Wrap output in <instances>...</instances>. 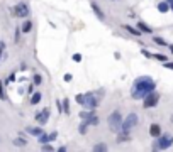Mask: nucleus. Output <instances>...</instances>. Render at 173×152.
<instances>
[{
	"label": "nucleus",
	"mask_w": 173,
	"mask_h": 152,
	"mask_svg": "<svg viewBox=\"0 0 173 152\" xmlns=\"http://www.w3.org/2000/svg\"><path fill=\"white\" fill-rule=\"evenodd\" d=\"M156 88L155 81L151 80L149 76H139L136 78L133 83V88H131V96L136 98V100H141L144 98L149 91H153Z\"/></svg>",
	"instance_id": "1"
},
{
	"label": "nucleus",
	"mask_w": 173,
	"mask_h": 152,
	"mask_svg": "<svg viewBox=\"0 0 173 152\" xmlns=\"http://www.w3.org/2000/svg\"><path fill=\"white\" fill-rule=\"evenodd\" d=\"M137 122H139V118H137L136 113H129V115L126 117V120H122L121 128H119V130H121V132H126V134H129V130H131L133 127H136Z\"/></svg>",
	"instance_id": "2"
},
{
	"label": "nucleus",
	"mask_w": 173,
	"mask_h": 152,
	"mask_svg": "<svg viewBox=\"0 0 173 152\" xmlns=\"http://www.w3.org/2000/svg\"><path fill=\"white\" fill-rule=\"evenodd\" d=\"M121 123H122V113L119 110H115L109 115V127H111L112 132H117L121 128Z\"/></svg>",
	"instance_id": "3"
},
{
	"label": "nucleus",
	"mask_w": 173,
	"mask_h": 152,
	"mask_svg": "<svg viewBox=\"0 0 173 152\" xmlns=\"http://www.w3.org/2000/svg\"><path fill=\"white\" fill-rule=\"evenodd\" d=\"M158 100H160V95L156 93L155 90H153V91H149V93L144 96L143 107H144V108H151V107H156V105H158Z\"/></svg>",
	"instance_id": "4"
},
{
	"label": "nucleus",
	"mask_w": 173,
	"mask_h": 152,
	"mask_svg": "<svg viewBox=\"0 0 173 152\" xmlns=\"http://www.w3.org/2000/svg\"><path fill=\"white\" fill-rule=\"evenodd\" d=\"M173 144V137L171 135H160L156 144L153 145V149H168Z\"/></svg>",
	"instance_id": "5"
},
{
	"label": "nucleus",
	"mask_w": 173,
	"mask_h": 152,
	"mask_svg": "<svg viewBox=\"0 0 173 152\" xmlns=\"http://www.w3.org/2000/svg\"><path fill=\"white\" fill-rule=\"evenodd\" d=\"M85 95H87V98H85L83 105L87 107L88 110H95L97 107H99V98H97L93 93H85Z\"/></svg>",
	"instance_id": "6"
},
{
	"label": "nucleus",
	"mask_w": 173,
	"mask_h": 152,
	"mask_svg": "<svg viewBox=\"0 0 173 152\" xmlns=\"http://www.w3.org/2000/svg\"><path fill=\"white\" fill-rule=\"evenodd\" d=\"M12 12H14L15 17L24 19V17H27V15H29V7H27V4H17Z\"/></svg>",
	"instance_id": "7"
},
{
	"label": "nucleus",
	"mask_w": 173,
	"mask_h": 152,
	"mask_svg": "<svg viewBox=\"0 0 173 152\" xmlns=\"http://www.w3.org/2000/svg\"><path fill=\"white\" fill-rule=\"evenodd\" d=\"M36 120L41 123V125H44V123L49 120V108H44L43 112L36 113Z\"/></svg>",
	"instance_id": "8"
},
{
	"label": "nucleus",
	"mask_w": 173,
	"mask_h": 152,
	"mask_svg": "<svg viewBox=\"0 0 173 152\" xmlns=\"http://www.w3.org/2000/svg\"><path fill=\"white\" fill-rule=\"evenodd\" d=\"M92 10L95 12V15L99 17V20H105V14L102 12V9H100L99 4H95V2H93V4H92Z\"/></svg>",
	"instance_id": "9"
},
{
	"label": "nucleus",
	"mask_w": 173,
	"mask_h": 152,
	"mask_svg": "<svg viewBox=\"0 0 173 152\" xmlns=\"http://www.w3.org/2000/svg\"><path fill=\"white\" fill-rule=\"evenodd\" d=\"M149 134H151V137H156V139H158L160 135H161V127H160L158 123H153V125L149 127Z\"/></svg>",
	"instance_id": "10"
},
{
	"label": "nucleus",
	"mask_w": 173,
	"mask_h": 152,
	"mask_svg": "<svg viewBox=\"0 0 173 152\" xmlns=\"http://www.w3.org/2000/svg\"><path fill=\"white\" fill-rule=\"evenodd\" d=\"M26 132H27V134H31V135H36V137H37V135H41L44 130H43V128H39V127H27Z\"/></svg>",
	"instance_id": "11"
},
{
	"label": "nucleus",
	"mask_w": 173,
	"mask_h": 152,
	"mask_svg": "<svg viewBox=\"0 0 173 152\" xmlns=\"http://www.w3.org/2000/svg\"><path fill=\"white\" fill-rule=\"evenodd\" d=\"M137 29L141 31V32H146V34H153V29H151L149 25H146L144 22H137Z\"/></svg>",
	"instance_id": "12"
},
{
	"label": "nucleus",
	"mask_w": 173,
	"mask_h": 152,
	"mask_svg": "<svg viewBox=\"0 0 173 152\" xmlns=\"http://www.w3.org/2000/svg\"><path fill=\"white\" fill-rule=\"evenodd\" d=\"M124 29L127 31L129 34L136 36V37H139V36H141V31H139V29H136V27H133V25H127V24H126V25H124Z\"/></svg>",
	"instance_id": "13"
},
{
	"label": "nucleus",
	"mask_w": 173,
	"mask_h": 152,
	"mask_svg": "<svg viewBox=\"0 0 173 152\" xmlns=\"http://www.w3.org/2000/svg\"><path fill=\"white\" fill-rule=\"evenodd\" d=\"M41 98H43V95H41V91H37V93H34L32 96H31V105H37L41 101Z\"/></svg>",
	"instance_id": "14"
},
{
	"label": "nucleus",
	"mask_w": 173,
	"mask_h": 152,
	"mask_svg": "<svg viewBox=\"0 0 173 152\" xmlns=\"http://www.w3.org/2000/svg\"><path fill=\"white\" fill-rule=\"evenodd\" d=\"M31 29H32V22H31V20H26V22L22 24V29H21V31H22L24 34H27Z\"/></svg>",
	"instance_id": "15"
},
{
	"label": "nucleus",
	"mask_w": 173,
	"mask_h": 152,
	"mask_svg": "<svg viewBox=\"0 0 173 152\" xmlns=\"http://www.w3.org/2000/svg\"><path fill=\"white\" fill-rule=\"evenodd\" d=\"M85 122L88 123V125H99V122H100V120H99V117H97V115H92L90 118H87V120H85Z\"/></svg>",
	"instance_id": "16"
},
{
	"label": "nucleus",
	"mask_w": 173,
	"mask_h": 152,
	"mask_svg": "<svg viewBox=\"0 0 173 152\" xmlns=\"http://www.w3.org/2000/svg\"><path fill=\"white\" fill-rule=\"evenodd\" d=\"M37 140H39V144H48L49 142V135H46L44 132H43L41 135H37Z\"/></svg>",
	"instance_id": "17"
},
{
	"label": "nucleus",
	"mask_w": 173,
	"mask_h": 152,
	"mask_svg": "<svg viewBox=\"0 0 173 152\" xmlns=\"http://www.w3.org/2000/svg\"><path fill=\"white\" fill-rule=\"evenodd\" d=\"M168 9H170L168 2H160V4H158V10L160 12H168Z\"/></svg>",
	"instance_id": "18"
},
{
	"label": "nucleus",
	"mask_w": 173,
	"mask_h": 152,
	"mask_svg": "<svg viewBox=\"0 0 173 152\" xmlns=\"http://www.w3.org/2000/svg\"><path fill=\"white\" fill-rule=\"evenodd\" d=\"M68 98H65L63 100V113H66V115H70V103H68Z\"/></svg>",
	"instance_id": "19"
},
{
	"label": "nucleus",
	"mask_w": 173,
	"mask_h": 152,
	"mask_svg": "<svg viewBox=\"0 0 173 152\" xmlns=\"http://www.w3.org/2000/svg\"><path fill=\"white\" fill-rule=\"evenodd\" d=\"M92 115H95V113H93V112H90V110H88V112H80V113H78V117H80L81 120H87V118H90Z\"/></svg>",
	"instance_id": "20"
},
{
	"label": "nucleus",
	"mask_w": 173,
	"mask_h": 152,
	"mask_svg": "<svg viewBox=\"0 0 173 152\" xmlns=\"http://www.w3.org/2000/svg\"><path fill=\"white\" fill-rule=\"evenodd\" d=\"M14 145H17V147H24V145H27V140L17 137V139H14Z\"/></svg>",
	"instance_id": "21"
},
{
	"label": "nucleus",
	"mask_w": 173,
	"mask_h": 152,
	"mask_svg": "<svg viewBox=\"0 0 173 152\" xmlns=\"http://www.w3.org/2000/svg\"><path fill=\"white\" fill-rule=\"evenodd\" d=\"M85 98H87V95H81V93H78L77 96H75V100H77V103L83 105V103H85Z\"/></svg>",
	"instance_id": "22"
},
{
	"label": "nucleus",
	"mask_w": 173,
	"mask_h": 152,
	"mask_svg": "<svg viewBox=\"0 0 173 152\" xmlns=\"http://www.w3.org/2000/svg\"><path fill=\"white\" fill-rule=\"evenodd\" d=\"M87 127H88V123L83 120V122L80 123V127H78V132H80V134H85V132H87Z\"/></svg>",
	"instance_id": "23"
},
{
	"label": "nucleus",
	"mask_w": 173,
	"mask_h": 152,
	"mask_svg": "<svg viewBox=\"0 0 173 152\" xmlns=\"http://www.w3.org/2000/svg\"><path fill=\"white\" fill-rule=\"evenodd\" d=\"M93 150H97V152H102V150H107V145L105 144H95L93 145Z\"/></svg>",
	"instance_id": "24"
},
{
	"label": "nucleus",
	"mask_w": 173,
	"mask_h": 152,
	"mask_svg": "<svg viewBox=\"0 0 173 152\" xmlns=\"http://www.w3.org/2000/svg\"><path fill=\"white\" fill-rule=\"evenodd\" d=\"M153 41H155L156 44H160V46H166V41L161 39V37H153Z\"/></svg>",
	"instance_id": "25"
},
{
	"label": "nucleus",
	"mask_w": 173,
	"mask_h": 152,
	"mask_svg": "<svg viewBox=\"0 0 173 152\" xmlns=\"http://www.w3.org/2000/svg\"><path fill=\"white\" fill-rule=\"evenodd\" d=\"M43 83V76L41 74H34V85H41Z\"/></svg>",
	"instance_id": "26"
},
{
	"label": "nucleus",
	"mask_w": 173,
	"mask_h": 152,
	"mask_svg": "<svg viewBox=\"0 0 173 152\" xmlns=\"http://www.w3.org/2000/svg\"><path fill=\"white\" fill-rule=\"evenodd\" d=\"M0 100H7V96H5V90H4V85L0 83Z\"/></svg>",
	"instance_id": "27"
},
{
	"label": "nucleus",
	"mask_w": 173,
	"mask_h": 152,
	"mask_svg": "<svg viewBox=\"0 0 173 152\" xmlns=\"http://www.w3.org/2000/svg\"><path fill=\"white\" fill-rule=\"evenodd\" d=\"M153 58L160 59V61H163V63H165V61H168V58H166L165 54H153Z\"/></svg>",
	"instance_id": "28"
},
{
	"label": "nucleus",
	"mask_w": 173,
	"mask_h": 152,
	"mask_svg": "<svg viewBox=\"0 0 173 152\" xmlns=\"http://www.w3.org/2000/svg\"><path fill=\"white\" fill-rule=\"evenodd\" d=\"M73 61L75 63H80L81 61V54H80V52H75V54H73Z\"/></svg>",
	"instance_id": "29"
},
{
	"label": "nucleus",
	"mask_w": 173,
	"mask_h": 152,
	"mask_svg": "<svg viewBox=\"0 0 173 152\" xmlns=\"http://www.w3.org/2000/svg\"><path fill=\"white\" fill-rule=\"evenodd\" d=\"M4 49H5V42L0 41V61H2V52H4Z\"/></svg>",
	"instance_id": "30"
},
{
	"label": "nucleus",
	"mask_w": 173,
	"mask_h": 152,
	"mask_svg": "<svg viewBox=\"0 0 173 152\" xmlns=\"http://www.w3.org/2000/svg\"><path fill=\"white\" fill-rule=\"evenodd\" d=\"M56 137H58V132H53V134H49V142H51V140H56Z\"/></svg>",
	"instance_id": "31"
},
{
	"label": "nucleus",
	"mask_w": 173,
	"mask_h": 152,
	"mask_svg": "<svg viewBox=\"0 0 173 152\" xmlns=\"http://www.w3.org/2000/svg\"><path fill=\"white\" fill-rule=\"evenodd\" d=\"M43 150H53V147L49 144H43Z\"/></svg>",
	"instance_id": "32"
},
{
	"label": "nucleus",
	"mask_w": 173,
	"mask_h": 152,
	"mask_svg": "<svg viewBox=\"0 0 173 152\" xmlns=\"http://www.w3.org/2000/svg\"><path fill=\"white\" fill-rule=\"evenodd\" d=\"M163 66H165V68H168V69H173V63H163Z\"/></svg>",
	"instance_id": "33"
},
{
	"label": "nucleus",
	"mask_w": 173,
	"mask_h": 152,
	"mask_svg": "<svg viewBox=\"0 0 173 152\" xmlns=\"http://www.w3.org/2000/svg\"><path fill=\"white\" fill-rule=\"evenodd\" d=\"M143 54L146 56V58H153V54H151V52H148L146 49H143Z\"/></svg>",
	"instance_id": "34"
},
{
	"label": "nucleus",
	"mask_w": 173,
	"mask_h": 152,
	"mask_svg": "<svg viewBox=\"0 0 173 152\" xmlns=\"http://www.w3.org/2000/svg\"><path fill=\"white\" fill-rule=\"evenodd\" d=\"M32 91H34V85H29V86H27V93H32Z\"/></svg>",
	"instance_id": "35"
},
{
	"label": "nucleus",
	"mask_w": 173,
	"mask_h": 152,
	"mask_svg": "<svg viewBox=\"0 0 173 152\" xmlns=\"http://www.w3.org/2000/svg\"><path fill=\"white\" fill-rule=\"evenodd\" d=\"M71 78H73V76H71L70 73H68V74H65V81H71Z\"/></svg>",
	"instance_id": "36"
},
{
	"label": "nucleus",
	"mask_w": 173,
	"mask_h": 152,
	"mask_svg": "<svg viewBox=\"0 0 173 152\" xmlns=\"http://www.w3.org/2000/svg\"><path fill=\"white\" fill-rule=\"evenodd\" d=\"M166 2H168V4H173V0H166Z\"/></svg>",
	"instance_id": "37"
},
{
	"label": "nucleus",
	"mask_w": 173,
	"mask_h": 152,
	"mask_svg": "<svg viewBox=\"0 0 173 152\" xmlns=\"http://www.w3.org/2000/svg\"><path fill=\"white\" fill-rule=\"evenodd\" d=\"M170 9H171V10H173V4H170Z\"/></svg>",
	"instance_id": "38"
},
{
	"label": "nucleus",
	"mask_w": 173,
	"mask_h": 152,
	"mask_svg": "<svg viewBox=\"0 0 173 152\" xmlns=\"http://www.w3.org/2000/svg\"><path fill=\"white\" fill-rule=\"evenodd\" d=\"M170 51H171V52H173V46H170Z\"/></svg>",
	"instance_id": "39"
}]
</instances>
